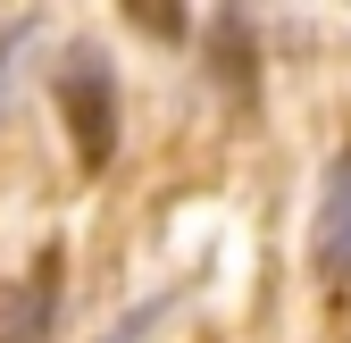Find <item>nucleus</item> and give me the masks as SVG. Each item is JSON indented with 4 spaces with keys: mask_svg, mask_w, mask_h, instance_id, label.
I'll return each instance as SVG.
<instances>
[{
    "mask_svg": "<svg viewBox=\"0 0 351 343\" xmlns=\"http://www.w3.org/2000/svg\"><path fill=\"white\" fill-rule=\"evenodd\" d=\"M326 251L351 268V159L335 167V209H326Z\"/></svg>",
    "mask_w": 351,
    "mask_h": 343,
    "instance_id": "7ed1b4c3",
    "label": "nucleus"
},
{
    "mask_svg": "<svg viewBox=\"0 0 351 343\" xmlns=\"http://www.w3.org/2000/svg\"><path fill=\"white\" fill-rule=\"evenodd\" d=\"M59 109H67L75 159H84V167H109V151H117V84H109V67H101L93 51H75V59L59 67Z\"/></svg>",
    "mask_w": 351,
    "mask_h": 343,
    "instance_id": "f257e3e1",
    "label": "nucleus"
},
{
    "mask_svg": "<svg viewBox=\"0 0 351 343\" xmlns=\"http://www.w3.org/2000/svg\"><path fill=\"white\" fill-rule=\"evenodd\" d=\"M51 268H59V251H42L25 285H0V343H42V327L59 310V276Z\"/></svg>",
    "mask_w": 351,
    "mask_h": 343,
    "instance_id": "f03ea898",
    "label": "nucleus"
}]
</instances>
